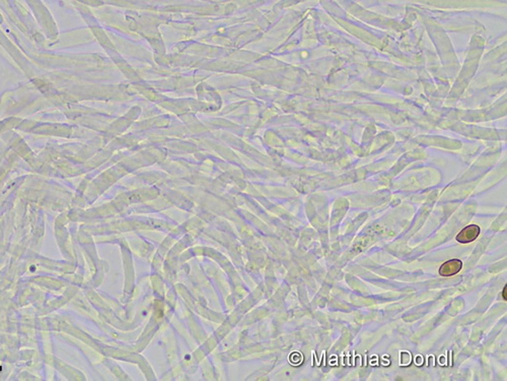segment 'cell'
I'll return each mask as SVG.
<instances>
[{
  "label": "cell",
  "instance_id": "cell-1",
  "mask_svg": "<svg viewBox=\"0 0 507 381\" xmlns=\"http://www.w3.org/2000/svg\"><path fill=\"white\" fill-rule=\"evenodd\" d=\"M480 227L477 225H470L461 231L457 235L456 240L462 244H468L475 241L478 238V236L480 235Z\"/></svg>",
  "mask_w": 507,
  "mask_h": 381
},
{
  "label": "cell",
  "instance_id": "cell-2",
  "mask_svg": "<svg viewBox=\"0 0 507 381\" xmlns=\"http://www.w3.org/2000/svg\"><path fill=\"white\" fill-rule=\"evenodd\" d=\"M463 268V262L460 260H450L441 264L438 270L441 277H451L460 273Z\"/></svg>",
  "mask_w": 507,
  "mask_h": 381
},
{
  "label": "cell",
  "instance_id": "cell-4",
  "mask_svg": "<svg viewBox=\"0 0 507 381\" xmlns=\"http://www.w3.org/2000/svg\"><path fill=\"white\" fill-rule=\"evenodd\" d=\"M502 296H503V299L506 301L507 300V285H505V287L502 291Z\"/></svg>",
  "mask_w": 507,
  "mask_h": 381
},
{
  "label": "cell",
  "instance_id": "cell-3",
  "mask_svg": "<svg viewBox=\"0 0 507 381\" xmlns=\"http://www.w3.org/2000/svg\"><path fill=\"white\" fill-rule=\"evenodd\" d=\"M303 360H304L303 355L299 353H293L289 356V361H290V363H293V364H299L303 362Z\"/></svg>",
  "mask_w": 507,
  "mask_h": 381
}]
</instances>
